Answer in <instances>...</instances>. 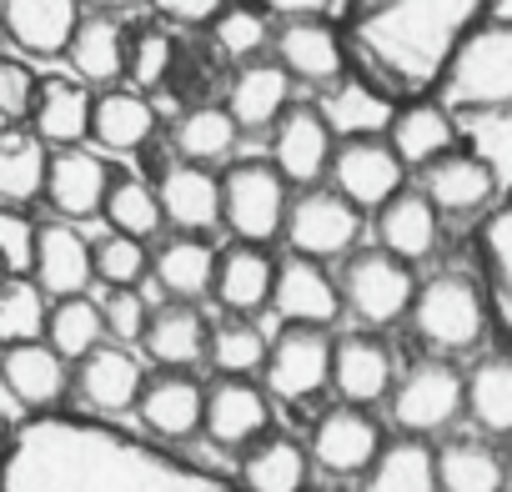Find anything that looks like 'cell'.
<instances>
[{
	"label": "cell",
	"instance_id": "1",
	"mask_svg": "<svg viewBox=\"0 0 512 492\" xmlns=\"http://www.w3.org/2000/svg\"><path fill=\"white\" fill-rule=\"evenodd\" d=\"M0 492H241L236 477L111 417L36 412L0 442Z\"/></svg>",
	"mask_w": 512,
	"mask_h": 492
},
{
	"label": "cell",
	"instance_id": "2",
	"mask_svg": "<svg viewBox=\"0 0 512 492\" xmlns=\"http://www.w3.org/2000/svg\"><path fill=\"white\" fill-rule=\"evenodd\" d=\"M497 11V0H362L347 16V51L397 101L432 96L457 46Z\"/></svg>",
	"mask_w": 512,
	"mask_h": 492
},
{
	"label": "cell",
	"instance_id": "3",
	"mask_svg": "<svg viewBox=\"0 0 512 492\" xmlns=\"http://www.w3.org/2000/svg\"><path fill=\"white\" fill-rule=\"evenodd\" d=\"M412 337L427 347V357H462L477 352L492 332V302L477 272L467 267H437L417 282L407 307Z\"/></svg>",
	"mask_w": 512,
	"mask_h": 492
},
{
	"label": "cell",
	"instance_id": "4",
	"mask_svg": "<svg viewBox=\"0 0 512 492\" xmlns=\"http://www.w3.org/2000/svg\"><path fill=\"white\" fill-rule=\"evenodd\" d=\"M432 96L452 116L502 111L512 106V16H487L447 61Z\"/></svg>",
	"mask_w": 512,
	"mask_h": 492
},
{
	"label": "cell",
	"instance_id": "5",
	"mask_svg": "<svg viewBox=\"0 0 512 492\" xmlns=\"http://www.w3.org/2000/svg\"><path fill=\"white\" fill-rule=\"evenodd\" d=\"M337 292H342V312H352L367 332H382V327L407 322L417 272L397 262L392 252H382V246H357V252L342 257Z\"/></svg>",
	"mask_w": 512,
	"mask_h": 492
},
{
	"label": "cell",
	"instance_id": "6",
	"mask_svg": "<svg viewBox=\"0 0 512 492\" xmlns=\"http://www.w3.org/2000/svg\"><path fill=\"white\" fill-rule=\"evenodd\" d=\"M387 417L407 437H437L462 417V372L452 357H417L392 377Z\"/></svg>",
	"mask_w": 512,
	"mask_h": 492
},
{
	"label": "cell",
	"instance_id": "7",
	"mask_svg": "<svg viewBox=\"0 0 512 492\" xmlns=\"http://www.w3.org/2000/svg\"><path fill=\"white\" fill-rule=\"evenodd\" d=\"M287 201L292 186L277 176L272 161H236L221 171V226L231 231V241H277Z\"/></svg>",
	"mask_w": 512,
	"mask_h": 492
},
{
	"label": "cell",
	"instance_id": "8",
	"mask_svg": "<svg viewBox=\"0 0 512 492\" xmlns=\"http://www.w3.org/2000/svg\"><path fill=\"white\" fill-rule=\"evenodd\" d=\"M362 211L337 196L332 186H302L287 201L282 216V241L292 246V257H312V262H337L347 252H357V236H362Z\"/></svg>",
	"mask_w": 512,
	"mask_h": 492
},
{
	"label": "cell",
	"instance_id": "9",
	"mask_svg": "<svg viewBox=\"0 0 512 492\" xmlns=\"http://www.w3.org/2000/svg\"><path fill=\"white\" fill-rule=\"evenodd\" d=\"M262 387L282 402H312L332 387V332L327 327H282L267 342Z\"/></svg>",
	"mask_w": 512,
	"mask_h": 492
},
{
	"label": "cell",
	"instance_id": "10",
	"mask_svg": "<svg viewBox=\"0 0 512 492\" xmlns=\"http://www.w3.org/2000/svg\"><path fill=\"white\" fill-rule=\"evenodd\" d=\"M327 186L337 196H347L362 216H372L387 196H397L407 186V166L397 161L387 136H352V141H337L332 166H327Z\"/></svg>",
	"mask_w": 512,
	"mask_h": 492
},
{
	"label": "cell",
	"instance_id": "11",
	"mask_svg": "<svg viewBox=\"0 0 512 492\" xmlns=\"http://www.w3.org/2000/svg\"><path fill=\"white\" fill-rule=\"evenodd\" d=\"M292 81L327 91L352 71V51L337 21H277L272 26V51H267Z\"/></svg>",
	"mask_w": 512,
	"mask_h": 492
},
{
	"label": "cell",
	"instance_id": "12",
	"mask_svg": "<svg viewBox=\"0 0 512 492\" xmlns=\"http://www.w3.org/2000/svg\"><path fill=\"white\" fill-rule=\"evenodd\" d=\"M387 432L382 422L372 417V407H352V402H337L327 407L317 422H312V437H307V457L332 472V477H362L372 467V457L382 452Z\"/></svg>",
	"mask_w": 512,
	"mask_h": 492
},
{
	"label": "cell",
	"instance_id": "13",
	"mask_svg": "<svg viewBox=\"0 0 512 492\" xmlns=\"http://www.w3.org/2000/svg\"><path fill=\"white\" fill-rule=\"evenodd\" d=\"M262 432H272V392L251 377H221L201 402V437L221 452H241Z\"/></svg>",
	"mask_w": 512,
	"mask_h": 492
},
{
	"label": "cell",
	"instance_id": "14",
	"mask_svg": "<svg viewBox=\"0 0 512 492\" xmlns=\"http://www.w3.org/2000/svg\"><path fill=\"white\" fill-rule=\"evenodd\" d=\"M332 151H337V136L327 131L322 111L312 101H292L277 121H272V166L287 186H322L327 181V166H332Z\"/></svg>",
	"mask_w": 512,
	"mask_h": 492
},
{
	"label": "cell",
	"instance_id": "15",
	"mask_svg": "<svg viewBox=\"0 0 512 492\" xmlns=\"http://www.w3.org/2000/svg\"><path fill=\"white\" fill-rule=\"evenodd\" d=\"M267 307L282 317V327H332L342 317V292H337V277L327 272V262L282 257Z\"/></svg>",
	"mask_w": 512,
	"mask_h": 492
},
{
	"label": "cell",
	"instance_id": "16",
	"mask_svg": "<svg viewBox=\"0 0 512 492\" xmlns=\"http://www.w3.org/2000/svg\"><path fill=\"white\" fill-rule=\"evenodd\" d=\"M0 392H6L26 417L56 412L71 392V362L56 357L46 342H16L0 347Z\"/></svg>",
	"mask_w": 512,
	"mask_h": 492
},
{
	"label": "cell",
	"instance_id": "17",
	"mask_svg": "<svg viewBox=\"0 0 512 492\" xmlns=\"http://www.w3.org/2000/svg\"><path fill=\"white\" fill-rule=\"evenodd\" d=\"M156 201H161V221L186 231V236H206L221 226V176L211 166L196 161H166L156 171Z\"/></svg>",
	"mask_w": 512,
	"mask_h": 492
},
{
	"label": "cell",
	"instance_id": "18",
	"mask_svg": "<svg viewBox=\"0 0 512 492\" xmlns=\"http://www.w3.org/2000/svg\"><path fill=\"white\" fill-rule=\"evenodd\" d=\"M392 377H397V357L382 342V332L357 327L347 337H332V392L342 402L377 407V402H387Z\"/></svg>",
	"mask_w": 512,
	"mask_h": 492
},
{
	"label": "cell",
	"instance_id": "19",
	"mask_svg": "<svg viewBox=\"0 0 512 492\" xmlns=\"http://www.w3.org/2000/svg\"><path fill=\"white\" fill-rule=\"evenodd\" d=\"M31 282L56 302V297H81L96 287L91 272V236L76 221H41L36 226V257H31Z\"/></svg>",
	"mask_w": 512,
	"mask_h": 492
},
{
	"label": "cell",
	"instance_id": "20",
	"mask_svg": "<svg viewBox=\"0 0 512 492\" xmlns=\"http://www.w3.org/2000/svg\"><path fill=\"white\" fill-rule=\"evenodd\" d=\"M111 186V161L91 146H56L46 161V201L61 221H91L101 216V196Z\"/></svg>",
	"mask_w": 512,
	"mask_h": 492
},
{
	"label": "cell",
	"instance_id": "21",
	"mask_svg": "<svg viewBox=\"0 0 512 492\" xmlns=\"http://www.w3.org/2000/svg\"><path fill=\"white\" fill-rule=\"evenodd\" d=\"M71 382H76L81 402L91 407V417H121V412L136 407L141 382H146V367H141V357L131 347L101 342L96 352H86L71 367Z\"/></svg>",
	"mask_w": 512,
	"mask_h": 492
},
{
	"label": "cell",
	"instance_id": "22",
	"mask_svg": "<svg viewBox=\"0 0 512 492\" xmlns=\"http://www.w3.org/2000/svg\"><path fill=\"white\" fill-rule=\"evenodd\" d=\"M201 402H206V387L191 377V372H151L141 382V397H136V422L146 437L156 442H186L201 432Z\"/></svg>",
	"mask_w": 512,
	"mask_h": 492
},
{
	"label": "cell",
	"instance_id": "23",
	"mask_svg": "<svg viewBox=\"0 0 512 492\" xmlns=\"http://www.w3.org/2000/svg\"><path fill=\"white\" fill-rule=\"evenodd\" d=\"M382 136H387V146L397 151V161L407 171H422L437 156L457 151V116L437 96H407V101H397Z\"/></svg>",
	"mask_w": 512,
	"mask_h": 492
},
{
	"label": "cell",
	"instance_id": "24",
	"mask_svg": "<svg viewBox=\"0 0 512 492\" xmlns=\"http://www.w3.org/2000/svg\"><path fill=\"white\" fill-rule=\"evenodd\" d=\"M372 231H377V246L382 252H392L397 262L417 267L437 252L442 241V216L437 206L417 191V186H402L397 196H387L377 211H372Z\"/></svg>",
	"mask_w": 512,
	"mask_h": 492
},
{
	"label": "cell",
	"instance_id": "25",
	"mask_svg": "<svg viewBox=\"0 0 512 492\" xmlns=\"http://www.w3.org/2000/svg\"><path fill=\"white\" fill-rule=\"evenodd\" d=\"M422 181H417V191L437 206V216H482V211H492L497 206V181H492V171L472 156V151H447V156H437L432 166H422L417 171Z\"/></svg>",
	"mask_w": 512,
	"mask_h": 492
},
{
	"label": "cell",
	"instance_id": "26",
	"mask_svg": "<svg viewBox=\"0 0 512 492\" xmlns=\"http://www.w3.org/2000/svg\"><path fill=\"white\" fill-rule=\"evenodd\" d=\"M206 342H211L206 312H196V302H166V307H151L136 347L161 372H191L206 362Z\"/></svg>",
	"mask_w": 512,
	"mask_h": 492
},
{
	"label": "cell",
	"instance_id": "27",
	"mask_svg": "<svg viewBox=\"0 0 512 492\" xmlns=\"http://www.w3.org/2000/svg\"><path fill=\"white\" fill-rule=\"evenodd\" d=\"M272 277H277V257L256 241H231L226 252H216V272H211V297L221 312L231 317H256L272 297Z\"/></svg>",
	"mask_w": 512,
	"mask_h": 492
},
{
	"label": "cell",
	"instance_id": "28",
	"mask_svg": "<svg viewBox=\"0 0 512 492\" xmlns=\"http://www.w3.org/2000/svg\"><path fill=\"white\" fill-rule=\"evenodd\" d=\"M327 121V131L337 141H352V136H382L392 111H397V96L387 86H377L372 76L362 71H347L342 81H332L317 101H312Z\"/></svg>",
	"mask_w": 512,
	"mask_h": 492
},
{
	"label": "cell",
	"instance_id": "29",
	"mask_svg": "<svg viewBox=\"0 0 512 492\" xmlns=\"http://www.w3.org/2000/svg\"><path fill=\"white\" fill-rule=\"evenodd\" d=\"M156 121H161V111L151 96H141L131 86H106L91 96V136L86 141H96L111 156H131L156 141Z\"/></svg>",
	"mask_w": 512,
	"mask_h": 492
},
{
	"label": "cell",
	"instance_id": "30",
	"mask_svg": "<svg viewBox=\"0 0 512 492\" xmlns=\"http://www.w3.org/2000/svg\"><path fill=\"white\" fill-rule=\"evenodd\" d=\"M292 91L297 81L272 61H246V66H231V81H226V111L236 121V131H272V121L292 106Z\"/></svg>",
	"mask_w": 512,
	"mask_h": 492
},
{
	"label": "cell",
	"instance_id": "31",
	"mask_svg": "<svg viewBox=\"0 0 512 492\" xmlns=\"http://www.w3.org/2000/svg\"><path fill=\"white\" fill-rule=\"evenodd\" d=\"M81 21V0H0V31L36 61H56Z\"/></svg>",
	"mask_w": 512,
	"mask_h": 492
},
{
	"label": "cell",
	"instance_id": "32",
	"mask_svg": "<svg viewBox=\"0 0 512 492\" xmlns=\"http://www.w3.org/2000/svg\"><path fill=\"white\" fill-rule=\"evenodd\" d=\"M307 482H312L307 442L287 432H262L251 447H241V462H236L241 492H307Z\"/></svg>",
	"mask_w": 512,
	"mask_h": 492
},
{
	"label": "cell",
	"instance_id": "33",
	"mask_svg": "<svg viewBox=\"0 0 512 492\" xmlns=\"http://www.w3.org/2000/svg\"><path fill=\"white\" fill-rule=\"evenodd\" d=\"M126 36H131V31H126L116 16H96V11H91V16L76 21V31H71L61 61L76 71L81 86H96V91L121 86V81H126Z\"/></svg>",
	"mask_w": 512,
	"mask_h": 492
},
{
	"label": "cell",
	"instance_id": "34",
	"mask_svg": "<svg viewBox=\"0 0 512 492\" xmlns=\"http://www.w3.org/2000/svg\"><path fill=\"white\" fill-rule=\"evenodd\" d=\"M91 86H81L76 76H41L36 81V101L26 126L56 151V146H86L91 136Z\"/></svg>",
	"mask_w": 512,
	"mask_h": 492
},
{
	"label": "cell",
	"instance_id": "35",
	"mask_svg": "<svg viewBox=\"0 0 512 492\" xmlns=\"http://www.w3.org/2000/svg\"><path fill=\"white\" fill-rule=\"evenodd\" d=\"M462 417L482 437H512V347L482 352L462 372Z\"/></svg>",
	"mask_w": 512,
	"mask_h": 492
},
{
	"label": "cell",
	"instance_id": "36",
	"mask_svg": "<svg viewBox=\"0 0 512 492\" xmlns=\"http://www.w3.org/2000/svg\"><path fill=\"white\" fill-rule=\"evenodd\" d=\"M477 277L492 302V322L512 337V196L477 221Z\"/></svg>",
	"mask_w": 512,
	"mask_h": 492
},
{
	"label": "cell",
	"instance_id": "37",
	"mask_svg": "<svg viewBox=\"0 0 512 492\" xmlns=\"http://www.w3.org/2000/svg\"><path fill=\"white\" fill-rule=\"evenodd\" d=\"M211 272H216V246L206 236H166L156 252H151V282L171 297V302H196L211 297Z\"/></svg>",
	"mask_w": 512,
	"mask_h": 492
},
{
	"label": "cell",
	"instance_id": "38",
	"mask_svg": "<svg viewBox=\"0 0 512 492\" xmlns=\"http://www.w3.org/2000/svg\"><path fill=\"white\" fill-rule=\"evenodd\" d=\"M437 492H507V457L487 437H447L432 447Z\"/></svg>",
	"mask_w": 512,
	"mask_h": 492
},
{
	"label": "cell",
	"instance_id": "39",
	"mask_svg": "<svg viewBox=\"0 0 512 492\" xmlns=\"http://www.w3.org/2000/svg\"><path fill=\"white\" fill-rule=\"evenodd\" d=\"M236 121L221 101H191L176 111L171 121V151L176 161H196V166H216L236 151Z\"/></svg>",
	"mask_w": 512,
	"mask_h": 492
},
{
	"label": "cell",
	"instance_id": "40",
	"mask_svg": "<svg viewBox=\"0 0 512 492\" xmlns=\"http://www.w3.org/2000/svg\"><path fill=\"white\" fill-rule=\"evenodd\" d=\"M362 492H437V462L427 437H387L372 467L362 472Z\"/></svg>",
	"mask_w": 512,
	"mask_h": 492
},
{
	"label": "cell",
	"instance_id": "41",
	"mask_svg": "<svg viewBox=\"0 0 512 492\" xmlns=\"http://www.w3.org/2000/svg\"><path fill=\"white\" fill-rule=\"evenodd\" d=\"M46 161L51 146L31 126H0V201L26 206L46 191Z\"/></svg>",
	"mask_w": 512,
	"mask_h": 492
},
{
	"label": "cell",
	"instance_id": "42",
	"mask_svg": "<svg viewBox=\"0 0 512 492\" xmlns=\"http://www.w3.org/2000/svg\"><path fill=\"white\" fill-rule=\"evenodd\" d=\"M41 342H46L56 357H66V362L76 367L86 352H96V347L106 342L101 302H96L91 292H81V297H56L51 312H46V332H41Z\"/></svg>",
	"mask_w": 512,
	"mask_h": 492
},
{
	"label": "cell",
	"instance_id": "43",
	"mask_svg": "<svg viewBox=\"0 0 512 492\" xmlns=\"http://www.w3.org/2000/svg\"><path fill=\"white\" fill-rule=\"evenodd\" d=\"M272 16L267 11H256L251 0H226L221 6V16L206 26V36H211V51L221 56V61H231V66H246V61H262L267 51H272Z\"/></svg>",
	"mask_w": 512,
	"mask_h": 492
},
{
	"label": "cell",
	"instance_id": "44",
	"mask_svg": "<svg viewBox=\"0 0 512 492\" xmlns=\"http://www.w3.org/2000/svg\"><path fill=\"white\" fill-rule=\"evenodd\" d=\"M457 146L472 151L492 181H497V201L512 196V106L502 111H477V116H457Z\"/></svg>",
	"mask_w": 512,
	"mask_h": 492
},
{
	"label": "cell",
	"instance_id": "45",
	"mask_svg": "<svg viewBox=\"0 0 512 492\" xmlns=\"http://www.w3.org/2000/svg\"><path fill=\"white\" fill-rule=\"evenodd\" d=\"M101 221L121 236H156L166 221H161V201H156V186L146 176H126V171H111V186L101 196Z\"/></svg>",
	"mask_w": 512,
	"mask_h": 492
},
{
	"label": "cell",
	"instance_id": "46",
	"mask_svg": "<svg viewBox=\"0 0 512 492\" xmlns=\"http://www.w3.org/2000/svg\"><path fill=\"white\" fill-rule=\"evenodd\" d=\"M267 332L256 327V317H221L211 322V342H206V362L216 367V377H256L267 362Z\"/></svg>",
	"mask_w": 512,
	"mask_h": 492
},
{
	"label": "cell",
	"instance_id": "47",
	"mask_svg": "<svg viewBox=\"0 0 512 492\" xmlns=\"http://www.w3.org/2000/svg\"><path fill=\"white\" fill-rule=\"evenodd\" d=\"M176 61H181V41L166 26H136L126 36V86L131 91L141 96L166 91L176 76Z\"/></svg>",
	"mask_w": 512,
	"mask_h": 492
},
{
	"label": "cell",
	"instance_id": "48",
	"mask_svg": "<svg viewBox=\"0 0 512 492\" xmlns=\"http://www.w3.org/2000/svg\"><path fill=\"white\" fill-rule=\"evenodd\" d=\"M46 312H51V297L31 277H0V347L41 342Z\"/></svg>",
	"mask_w": 512,
	"mask_h": 492
},
{
	"label": "cell",
	"instance_id": "49",
	"mask_svg": "<svg viewBox=\"0 0 512 492\" xmlns=\"http://www.w3.org/2000/svg\"><path fill=\"white\" fill-rule=\"evenodd\" d=\"M91 272L101 287H141L151 272V246L141 236L106 231L101 241H91Z\"/></svg>",
	"mask_w": 512,
	"mask_h": 492
},
{
	"label": "cell",
	"instance_id": "50",
	"mask_svg": "<svg viewBox=\"0 0 512 492\" xmlns=\"http://www.w3.org/2000/svg\"><path fill=\"white\" fill-rule=\"evenodd\" d=\"M36 226L41 221L26 206H6V201H0V272H6V277H31Z\"/></svg>",
	"mask_w": 512,
	"mask_h": 492
},
{
	"label": "cell",
	"instance_id": "51",
	"mask_svg": "<svg viewBox=\"0 0 512 492\" xmlns=\"http://www.w3.org/2000/svg\"><path fill=\"white\" fill-rule=\"evenodd\" d=\"M101 317H106V342L136 347L141 332H146L151 302H146L141 287H106V297H101Z\"/></svg>",
	"mask_w": 512,
	"mask_h": 492
},
{
	"label": "cell",
	"instance_id": "52",
	"mask_svg": "<svg viewBox=\"0 0 512 492\" xmlns=\"http://www.w3.org/2000/svg\"><path fill=\"white\" fill-rule=\"evenodd\" d=\"M36 71L26 61H6L0 56V121L6 126H26L31 116V101H36Z\"/></svg>",
	"mask_w": 512,
	"mask_h": 492
},
{
	"label": "cell",
	"instance_id": "53",
	"mask_svg": "<svg viewBox=\"0 0 512 492\" xmlns=\"http://www.w3.org/2000/svg\"><path fill=\"white\" fill-rule=\"evenodd\" d=\"M256 11H267L272 21H347L362 0H251Z\"/></svg>",
	"mask_w": 512,
	"mask_h": 492
},
{
	"label": "cell",
	"instance_id": "54",
	"mask_svg": "<svg viewBox=\"0 0 512 492\" xmlns=\"http://www.w3.org/2000/svg\"><path fill=\"white\" fill-rule=\"evenodd\" d=\"M146 6L156 11L161 26H181V31H206L226 0H146Z\"/></svg>",
	"mask_w": 512,
	"mask_h": 492
},
{
	"label": "cell",
	"instance_id": "55",
	"mask_svg": "<svg viewBox=\"0 0 512 492\" xmlns=\"http://www.w3.org/2000/svg\"><path fill=\"white\" fill-rule=\"evenodd\" d=\"M81 6H91L96 16H121V11H136V6H146V0H81Z\"/></svg>",
	"mask_w": 512,
	"mask_h": 492
},
{
	"label": "cell",
	"instance_id": "56",
	"mask_svg": "<svg viewBox=\"0 0 512 492\" xmlns=\"http://www.w3.org/2000/svg\"><path fill=\"white\" fill-rule=\"evenodd\" d=\"M502 457H507V477H512V437H507V452Z\"/></svg>",
	"mask_w": 512,
	"mask_h": 492
},
{
	"label": "cell",
	"instance_id": "57",
	"mask_svg": "<svg viewBox=\"0 0 512 492\" xmlns=\"http://www.w3.org/2000/svg\"><path fill=\"white\" fill-rule=\"evenodd\" d=\"M307 492H312V487H307ZM317 492H342V487H317Z\"/></svg>",
	"mask_w": 512,
	"mask_h": 492
},
{
	"label": "cell",
	"instance_id": "58",
	"mask_svg": "<svg viewBox=\"0 0 512 492\" xmlns=\"http://www.w3.org/2000/svg\"><path fill=\"white\" fill-rule=\"evenodd\" d=\"M0 442H6V422H0Z\"/></svg>",
	"mask_w": 512,
	"mask_h": 492
},
{
	"label": "cell",
	"instance_id": "59",
	"mask_svg": "<svg viewBox=\"0 0 512 492\" xmlns=\"http://www.w3.org/2000/svg\"><path fill=\"white\" fill-rule=\"evenodd\" d=\"M0 277H6V272H0Z\"/></svg>",
	"mask_w": 512,
	"mask_h": 492
}]
</instances>
